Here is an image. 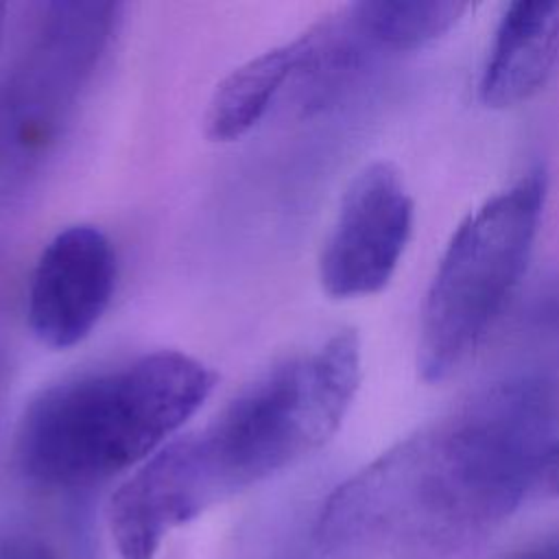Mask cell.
Masks as SVG:
<instances>
[{"label":"cell","mask_w":559,"mask_h":559,"mask_svg":"<svg viewBox=\"0 0 559 559\" xmlns=\"http://www.w3.org/2000/svg\"><path fill=\"white\" fill-rule=\"evenodd\" d=\"M555 400L520 376L384 450L312 520L330 559H443L487 537L537 483L555 443Z\"/></svg>","instance_id":"1"},{"label":"cell","mask_w":559,"mask_h":559,"mask_svg":"<svg viewBox=\"0 0 559 559\" xmlns=\"http://www.w3.org/2000/svg\"><path fill=\"white\" fill-rule=\"evenodd\" d=\"M360 384V341L341 330L240 389L199 432L157 450L114 493L122 559H155L175 528L328 443Z\"/></svg>","instance_id":"2"},{"label":"cell","mask_w":559,"mask_h":559,"mask_svg":"<svg viewBox=\"0 0 559 559\" xmlns=\"http://www.w3.org/2000/svg\"><path fill=\"white\" fill-rule=\"evenodd\" d=\"M214 373L159 349L41 391L15 432L22 474L50 489H85L148 459L207 400Z\"/></svg>","instance_id":"3"},{"label":"cell","mask_w":559,"mask_h":559,"mask_svg":"<svg viewBox=\"0 0 559 559\" xmlns=\"http://www.w3.org/2000/svg\"><path fill=\"white\" fill-rule=\"evenodd\" d=\"M546 186L544 168L528 170L452 234L421 306L417 369L424 382L445 380L518 288L539 231Z\"/></svg>","instance_id":"4"},{"label":"cell","mask_w":559,"mask_h":559,"mask_svg":"<svg viewBox=\"0 0 559 559\" xmlns=\"http://www.w3.org/2000/svg\"><path fill=\"white\" fill-rule=\"evenodd\" d=\"M118 2H44L0 81V177L35 170L63 135L118 28Z\"/></svg>","instance_id":"5"},{"label":"cell","mask_w":559,"mask_h":559,"mask_svg":"<svg viewBox=\"0 0 559 559\" xmlns=\"http://www.w3.org/2000/svg\"><path fill=\"white\" fill-rule=\"evenodd\" d=\"M413 199L389 162L365 166L347 186L319 255V280L334 299L380 293L413 231Z\"/></svg>","instance_id":"6"},{"label":"cell","mask_w":559,"mask_h":559,"mask_svg":"<svg viewBox=\"0 0 559 559\" xmlns=\"http://www.w3.org/2000/svg\"><path fill=\"white\" fill-rule=\"evenodd\" d=\"M116 253L92 225L61 229L39 253L28 286V325L52 349L81 343L96 328L116 290Z\"/></svg>","instance_id":"7"},{"label":"cell","mask_w":559,"mask_h":559,"mask_svg":"<svg viewBox=\"0 0 559 559\" xmlns=\"http://www.w3.org/2000/svg\"><path fill=\"white\" fill-rule=\"evenodd\" d=\"M288 46L290 74L280 98H286L299 118L317 116L336 105L369 63L382 55L354 2L328 13Z\"/></svg>","instance_id":"8"},{"label":"cell","mask_w":559,"mask_h":559,"mask_svg":"<svg viewBox=\"0 0 559 559\" xmlns=\"http://www.w3.org/2000/svg\"><path fill=\"white\" fill-rule=\"evenodd\" d=\"M559 63V2L518 0L504 7L480 76V100L509 109L531 100Z\"/></svg>","instance_id":"9"},{"label":"cell","mask_w":559,"mask_h":559,"mask_svg":"<svg viewBox=\"0 0 559 559\" xmlns=\"http://www.w3.org/2000/svg\"><path fill=\"white\" fill-rule=\"evenodd\" d=\"M290 74V46H277L231 70L214 90L205 109V135L236 142L247 135L282 96Z\"/></svg>","instance_id":"10"},{"label":"cell","mask_w":559,"mask_h":559,"mask_svg":"<svg viewBox=\"0 0 559 559\" xmlns=\"http://www.w3.org/2000/svg\"><path fill=\"white\" fill-rule=\"evenodd\" d=\"M459 0H360L354 9L384 52L419 50L450 33L469 9Z\"/></svg>","instance_id":"11"},{"label":"cell","mask_w":559,"mask_h":559,"mask_svg":"<svg viewBox=\"0 0 559 559\" xmlns=\"http://www.w3.org/2000/svg\"><path fill=\"white\" fill-rule=\"evenodd\" d=\"M238 559H330L314 539L312 522L273 520L251 531Z\"/></svg>","instance_id":"12"},{"label":"cell","mask_w":559,"mask_h":559,"mask_svg":"<svg viewBox=\"0 0 559 559\" xmlns=\"http://www.w3.org/2000/svg\"><path fill=\"white\" fill-rule=\"evenodd\" d=\"M0 559H57L52 548L26 531H0Z\"/></svg>","instance_id":"13"},{"label":"cell","mask_w":559,"mask_h":559,"mask_svg":"<svg viewBox=\"0 0 559 559\" xmlns=\"http://www.w3.org/2000/svg\"><path fill=\"white\" fill-rule=\"evenodd\" d=\"M537 483H542L550 493L559 496V441H555L546 452Z\"/></svg>","instance_id":"14"},{"label":"cell","mask_w":559,"mask_h":559,"mask_svg":"<svg viewBox=\"0 0 559 559\" xmlns=\"http://www.w3.org/2000/svg\"><path fill=\"white\" fill-rule=\"evenodd\" d=\"M4 24H7V4H0V48L4 39Z\"/></svg>","instance_id":"15"}]
</instances>
